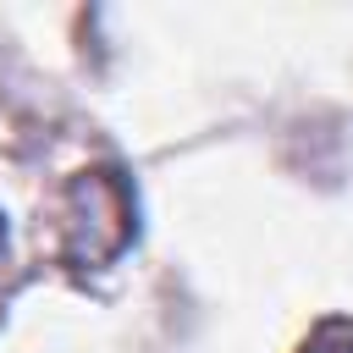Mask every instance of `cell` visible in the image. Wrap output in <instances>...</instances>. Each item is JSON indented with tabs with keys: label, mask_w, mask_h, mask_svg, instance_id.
Listing matches in <instances>:
<instances>
[{
	"label": "cell",
	"mask_w": 353,
	"mask_h": 353,
	"mask_svg": "<svg viewBox=\"0 0 353 353\" xmlns=\"http://www.w3.org/2000/svg\"><path fill=\"white\" fill-rule=\"evenodd\" d=\"M132 232L127 188L110 171H83L61 199V248L72 265H105Z\"/></svg>",
	"instance_id": "obj_1"
},
{
	"label": "cell",
	"mask_w": 353,
	"mask_h": 353,
	"mask_svg": "<svg viewBox=\"0 0 353 353\" xmlns=\"http://www.w3.org/2000/svg\"><path fill=\"white\" fill-rule=\"evenodd\" d=\"M309 353H353V325H325Z\"/></svg>",
	"instance_id": "obj_2"
},
{
	"label": "cell",
	"mask_w": 353,
	"mask_h": 353,
	"mask_svg": "<svg viewBox=\"0 0 353 353\" xmlns=\"http://www.w3.org/2000/svg\"><path fill=\"white\" fill-rule=\"evenodd\" d=\"M0 259H6V226H0Z\"/></svg>",
	"instance_id": "obj_3"
}]
</instances>
